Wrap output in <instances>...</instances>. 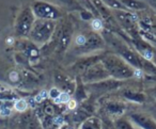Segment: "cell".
I'll use <instances>...</instances> for the list:
<instances>
[{
  "instance_id": "cell-26",
  "label": "cell",
  "mask_w": 156,
  "mask_h": 129,
  "mask_svg": "<svg viewBox=\"0 0 156 129\" xmlns=\"http://www.w3.org/2000/svg\"><path fill=\"white\" fill-rule=\"evenodd\" d=\"M151 62L153 63V64L156 66V47H154V48H153V54H152Z\"/></svg>"
},
{
  "instance_id": "cell-8",
  "label": "cell",
  "mask_w": 156,
  "mask_h": 129,
  "mask_svg": "<svg viewBox=\"0 0 156 129\" xmlns=\"http://www.w3.org/2000/svg\"><path fill=\"white\" fill-rule=\"evenodd\" d=\"M30 8L32 10L33 14H34L35 18L57 22V20L61 19L63 17L62 9L52 5V3L43 1V0L34 1Z\"/></svg>"
},
{
  "instance_id": "cell-25",
  "label": "cell",
  "mask_w": 156,
  "mask_h": 129,
  "mask_svg": "<svg viewBox=\"0 0 156 129\" xmlns=\"http://www.w3.org/2000/svg\"><path fill=\"white\" fill-rule=\"evenodd\" d=\"M147 94H149V95H152V97H153V98L156 100V85L147 89Z\"/></svg>"
},
{
  "instance_id": "cell-22",
  "label": "cell",
  "mask_w": 156,
  "mask_h": 129,
  "mask_svg": "<svg viewBox=\"0 0 156 129\" xmlns=\"http://www.w3.org/2000/svg\"><path fill=\"white\" fill-rule=\"evenodd\" d=\"M63 5L69 8L71 10H79V11H83V9L80 8V5L77 0H59Z\"/></svg>"
},
{
  "instance_id": "cell-16",
  "label": "cell",
  "mask_w": 156,
  "mask_h": 129,
  "mask_svg": "<svg viewBox=\"0 0 156 129\" xmlns=\"http://www.w3.org/2000/svg\"><path fill=\"white\" fill-rule=\"evenodd\" d=\"M102 59V54H89V56H83L78 58V60L72 65L71 71H73L75 74H78V76H80L88 67L93 65L94 63L98 62Z\"/></svg>"
},
{
  "instance_id": "cell-4",
  "label": "cell",
  "mask_w": 156,
  "mask_h": 129,
  "mask_svg": "<svg viewBox=\"0 0 156 129\" xmlns=\"http://www.w3.org/2000/svg\"><path fill=\"white\" fill-rule=\"evenodd\" d=\"M100 106L101 115H106L108 117L115 118L124 115L126 110V105L119 94H105L98 100Z\"/></svg>"
},
{
  "instance_id": "cell-13",
  "label": "cell",
  "mask_w": 156,
  "mask_h": 129,
  "mask_svg": "<svg viewBox=\"0 0 156 129\" xmlns=\"http://www.w3.org/2000/svg\"><path fill=\"white\" fill-rule=\"evenodd\" d=\"M127 116L138 129H156V120L147 112L133 111Z\"/></svg>"
},
{
  "instance_id": "cell-18",
  "label": "cell",
  "mask_w": 156,
  "mask_h": 129,
  "mask_svg": "<svg viewBox=\"0 0 156 129\" xmlns=\"http://www.w3.org/2000/svg\"><path fill=\"white\" fill-rule=\"evenodd\" d=\"M126 10L132 12H139L149 9L147 2L142 0H118Z\"/></svg>"
},
{
  "instance_id": "cell-11",
  "label": "cell",
  "mask_w": 156,
  "mask_h": 129,
  "mask_svg": "<svg viewBox=\"0 0 156 129\" xmlns=\"http://www.w3.org/2000/svg\"><path fill=\"white\" fill-rule=\"evenodd\" d=\"M124 84V81H120V80H115L112 78L103 80L100 82H95V83H90L85 84L86 89H87L88 93L91 95H105L111 93L113 91H118L121 89Z\"/></svg>"
},
{
  "instance_id": "cell-21",
  "label": "cell",
  "mask_w": 156,
  "mask_h": 129,
  "mask_svg": "<svg viewBox=\"0 0 156 129\" xmlns=\"http://www.w3.org/2000/svg\"><path fill=\"white\" fill-rule=\"evenodd\" d=\"M107 8H109L110 10H126L118 0H101ZM128 11V10H127Z\"/></svg>"
},
{
  "instance_id": "cell-14",
  "label": "cell",
  "mask_w": 156,
  "mask_h": 129,
  "mask_svg": "<svg viewBox=\"0 0 156 129\" xmlns=\"http://www.w3.org/2000/svg\"><path fill=\"white\" fill-rule=\"evenodd\" d=\"M54 81L55 85L57 89L63 93H66L69 95H74L76 90V85H77V81L71 77L69 75L63 73H55L54 75Z\"/></svg>"
},
{
  "instance_id": "cell-12",
  "label": "cell",
  "mask_w": 156,
  "mask_h": 129,
  "mask_svg": "<svg viewBox=\"0 0 156 129\" xmlns=\"http://www.w3.org/2000/svg\"><path fill=\"white\" fill-rule=\"evenodd\" d=\"M91 97H88L86 100L79 103V105L75 108V111H74L72 118H73V122L75 124L80 125L83 120H86L87 118H89L90 116L95 115L96 111V106L95 101L91 100Z\"/></svg>"
},
{
  "instance_id": "cell-1",
  "label": "cell",
  "mask_w": 156,
  "mask_h": 129,
  "mask_svg": "<svg viewBox=\"0 0 156 129\" xmlns=\"http://www.w3.org/2000/svg\"><path fill=\"white\" fill-rule=\"evenodd\" d=\"M102 37H104L106 46L111 48L112 52L119 54L135 69L142 71L145 75H156L155 65L151 61L143 58L132 44L105 28L102 30Z\"/></svg>"
},
{
  "instance_id": "cell-10",
  "label": "cell",
  "mask_w": 156,
  "mask_h": 129,
  "mask_svg": "<svg viewBox=\"0 0 156 129\" xmlns=\"http://www.w3.org/2000/svg\"><path fill=\"white\" fill-rule=\"evenodd\" d=\"M80 78L81 81L85 84H90V83H95V82H100L103 80L109 79L108 71H106L105 66L103 65V63L101 61L94 63L93 65H91L90 67H88L80 76H78Z\"/></svg>"
},
{
  "instance_id": "cell-6",
  "label": "cell",
  "mask_w": 156,
  "mask_h": 129,
  "mask_svg": "<svg viewBox=\"0 0 156 129\" xmlns=\"http://www.w3.org/2000/svg\"><path fill=\"white\" fill-rule=\"evenodd\" d=\"M57 27V23L54 20L40 19L37 18L33 24L28 37L31 42L39 45H46L51 40Z\"/></svg>"
},
{
  "instance_id": "cell-20",
  "label": "cell",
  "mask_w": 156,
  "mask_h": 129,
  "mask_svg": "<svg viewBox=\"0 0 156 129\" xmlns=\"http://www.w3.org/2000/svg\"><path fill=\"white\" fill-rule=\"evenodd\" d=\"M113 125H115V129H138L133 124L132 120L128 118V116L125 115H122L115 118L113 120Z\"/></svg>"
},
{
  "instance_id": "cell-9",
  "label": "cell",
  "mask_w": 156,
  "mask_h": 129,
  "mask_svg": "<svg viewBox=\"0 0 156 129\" xmlns=\"http://www.w3.org/2000/svg\"><path fill=\"white\" fill-rule=\"evenodd\" d=\"M35 16L30 7H27L22 10L17 16L15 23V35L18 37H26L29 35L35 22Z\"/></svg>"
},
{
  "instance_id": "cell-2",
  "label": "cell",
  "mask_w": 156,
  "mask_h": 129,
  "mask_svg": "<svg viewBox=\"0 0 156 129\" xmlns=\"http://www.w3.org/2000/svg\"><path fill=\"white\" fill-rule=\"evenodd\" d=\"M105 46L106 43L101 33L94 30H87L75 37L71 52L78 57L89 56L98 50H103Z\"/></svg>"
},
{
  "instance_id": "cell-23",
  "label": "cell",
  "mask_w": 156,
  "mask_h": 129,
  "mask_svg": "<svg viewBox=\"0 0 156 129\" xmlns=\"http://www.w3.org/2000/svg\"><path fill=\"white\" fill-rule=\"evenodd\" d=\"M27 108H28V105H27V101L24 99H18V101L15 103V109L20 112H25Z\"/></svg>"
},
{
  "instance_id": "cell-24",
  "label": "cell",
  "mask_w": 156,
  "mask_h": 129,
  "mask_svg": "<svg viewBox=\"0 0 156 129\" xmlns=\"http://www.w3.org/2000/svg\"><path fill=\"white\" fill-rule=\"evenodd\" d=\"M147 5L156 13V0H147Z\"/></svg>"
},
{
  "instance_id": "cell-15",
  "label": "cell",
  "mask_w": 156,
  "mask_h": 129,
  "mask_svg": "<svg viewBox=\"0 0 156 129\" xmlns=\"http://www.w3.org/2000/svg\"><path fill=\"white\" fill-rule=\"evenodd\" d=\"M118 94L121 96L123 100H127L129 103H144L147 101V94H145L143 91L138 90L135 88H123L118 90Z\"/></svg>"
},
{
  "instance_id": "cell-19",
  "label": "cell",
  "mask_w": 156,
  "mask_h": 129,
  "mask_svg": "<svg viewBox=\"0 0 156 129\" xmlns=\"http://www.w3.org/2000/svg\"><path fill=\"white\" fill-rule=\"evenodd\" d=\"M78 129H102V118L98 115L90 116L79 125Z\"/></svg>"
},
{
  "instance_id": "cell-5",
  "label": "cell",
  "mask_w": 156,
  "mask_h": 129,
  "mask_svg": "<svg viewBox=\"0 0 156 129\" xmlns=\"http://www.w3.org/2000/svg\"><path fill=\"white\" fill-rule=\"evenodd\" d=\"M112 13L121 29L130 40L141 37L136 12L127 11V10H113Z\"/></svg>"
},
{
  "instance_id": "cell-3",
  "label": "cell",
  "mask_w": 156,
  "mask_h": 129,
  "mask_svg": "<svg viewBox=\"0 0 156 129\" xmlns=\"http://www.w3.org/2000/svg\"><path fill=\"white\" fill-rule=\"evenodd\" d=\"M101 62L108 71L110 78L120 80V81H126V80L132 79L136 76V73L138 71L115 52L107 51L102 54Z\"/></svg>"
},
{
  "instance_id": "cell-17",
  "label": "cell",
  "mask_w": 156,
  "mask_h": 129,
  "mask_svg": "<svg viewBox=\"0 0 156 129\" xmlns=\"http://www.w3.org/2000/svg\"><path fill=\"white\" fill-rule=\"evenodd\" d=\"M20 48L22 49L23 54H24V57L29 61L35 60L40 57V52L37 47L35 46V44L33 42H29V41H24L23 43L18 44Z\"/></svg>"
},
{
  "instance_id": "cell-7",
  "label": "cell",
  "mask_w": 156,
  "mask_h": 129,
  "mask_svg": "<svg viewBox=\"0 0 156 129\" xmlns=\"http://www.w3.org/2000/svg\"><path fill=\"white\" fill-rule=\"evenodd\" d=\"M74 29L71 23L64 22L62 24H57L56 30L52 35L51 40L47 44H51L52 49L58 52H63L71 46L73 40Z\"/></svg>"
}]
</instances>
